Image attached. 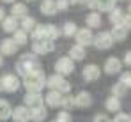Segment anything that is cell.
<instances>
[{
    "label": "cell",
    "instance_id": "1f68e13d",
    "mask_svg": "<svg viewBox=\"0 0 131 122\" xmlns=\"http://www.w3.org/2000/svg\"><path fill=\"white\" fill-rule=\"evenodd\" d=\"M36 27H37V21H36V18H32V16H27V18L21 20V28L25 32H32Z\"/></svg>",
    "mask_w": 131,
    "mask_h": 122
},
{
    "label": "cell",
    "instance_id": "7402d4cb",
    "mask_svg": "<svg viewBox=\"0 0 131 122\" xmlns=\"http://www.w3.org/2000/svg\"><path fill=\"white\" fill-rule=\"evenodd\" d=\"M69 57H71L74 62L83 60V59H85V48L80 46V44H73V46L69 48Z\"/></svg>",
    "mask_w": 131,
    "mask_h": 122
},
{
    "label": "cell",
    "instance_id": "5bb4252c",
    "mask_svg": "<svg viewBox=\"0 0 131 122\" xmlns=\"http://www.w3.org/2000/svg\"><path fill=\"white\" fill-rule=\"evenodd\" d=\"M44 103L50 108H59V106H62V94L59 90H50L44 96Z\"/></svg>",
    "mask_w": 131,
    "mask_h": 122
},
{
    "label": "cell",
    "instance_id": "7c38bea8",
    "mask_svg": "<svg viewBox=\"0 0 131 122\" xmlns=\"http://www.w3.org/2000/svg\"><path fill=\"white\" fill-rule=\"evenodd\" d=\"M14 122H28L32 119V112H30V108L28 106H16L14 110H13V117H11Z\"/></svg>",
    "mask_w": 131,
    "mask_h": 122
},
{
    "label": "cell",
    "instance_id": "bcb514c9",
    "mask_svg": "<svg viewBox=\"0 0 131 122\" xmlns=\"http://www.w3.org/2000/svg\"><path fill=\"white\" fill-rule=\"evenodd\" d=\"M129 13H131V0H129Z\"/></svg>",
    "mask_w": 131,
    "mask_h": 122
},
{
    "label": "cell",
    "instance_id": "f1b7e54d",
    "mask_svg": "<svg viewBox=\"0 0 131 122\" xmlns=\"http://www.w3.org/2000/svg\"><path fill=\"white\" fill-rule=\"evenodd\" d=\"M115 9V0H97V13H110Z\"/></svg>",
    "mask_w": 131,
    "mask_h": 122
},
{
    "label": "cell",
    "instance_id": "e0dca14e",
    "mask_svg": "<svg viewBox=\"0 0 131 122\" xmlns=\"http://www.w3.org/2000/svg\"><path fill=\"white\" fill-rule=\"evenodd\" d=\"M74 99H76V108H89L92 104V96H90V92H87V90L78 92L74 96Z\"/></svg>",
    "mask_w": 131,
    "mask_h": 122
},
{
    "label": "cell",
    "instance_id": "cb8c5ba5",
    "mask_svg": "<svg viewBox=\"0 0 131 122\" xmlns=\"http://www.w3.org/2000/svg\"><path fill=\"white\" fill-rule=\"evenodd\" d=\"M13 110L14 108H11V104L5 101V99H0V122L11 119L13 117Z\"/></svg>",
    "mask_w": 131,
    "mask_h": 122
},
{
    "label": "cell",
    "instance_id": "9a60e30c",
    "mask_svg": "<svg viewBox=\"0 0 131 122\" xmlns=\"http://www.w3.org/2000/svg\"><path fill=\"white\" fill-rule=\"evenodd\" d=\"M39 11L44 16H55L59 7H57V0H41L39 4Z\"/></svg>",
    "mask_w": 131,
    "mask_h": 122
},
{
    "label": "cell",
    "instance_id": "603a6c76",
    "mask_svg": "<svg viewBox=\"0 0 131 122\" xmlns=\"http://www.w3.org/2000/svg\"><path fill=\"white\" fill-rule=\"evenodd\" d=\"M124 11L121 9V7H115V9H112L110 11V16H108V20L112 25H122V21H124Z\"/></svg>",
    "mask_w": 131,
    "mask_h": 122
},
{
    "label": "cell",
    "instance_id": "44dd1931",
    "mask_svg": "<svg viewBox=\"0 0 131 122\" xmlns=\"http://www.w3.org/2000/svg\"><path fill=\"white\" fill-rule=\"evenodd\" d=\"M121 97H117V96H110L106 97V101H105V108L108 110L110 113H117L119 110H121Z\"/></svg>",
    "mask_w": 131,
    "mask_h": 122
},
{
    "label": "cell",
    "instance_id": "8fae6325",
    "mask_svg": "<svg viewBox=\"0 0 131 122\" xmlns=\"http://www.w3.org/2000/svg\"><path fill=\"white\" fill-rule=\"evenodd\" d=\"M18 42L14 39H11V37H5V39L0 41V53L2 55H5V57H11V55H14L16 51H18Z\"/></svg>",
    "mask_w": 131,
    "mask_h": 122
},
{
    "label": "cell",
    "instance_id": "7a4b0ae2",
    "mask_svg": "<svg viewBox=\"0 0 131 122\" xmlns=\"http://www.w3.org/2000/svg\"><path fill=\"white\" fill-rule=\"evenodd\" d=\"M46 81H48V78L44 76V73L41 71V73L25 76L23 81H21V85L25 87L27 92H41L44 87H46Z\"/></svg>",
    "mask_w": 131,
    "mask_h": 122
},
{
    "label": "cell",
    "instance_id": "30bf717a",
    "mask_svg": "<svg viewBox=\"0 0 131 122\" xmlns=\"http://www.w3.org/2000/svg\"><path fill=\"white\" fill-rule=\"evenodd\" d=\"M101 76V69L96 65V64H87L83 69H82V78L85 81H97Z\"/></svg>",
    "mask_w": 131,
    "mask_h": 122
},
{
    "label": "cell",
    "instance_id": "d6986e66",
    "mask_svg": "<svg viewBox=\"0 0 131 122\" xmlns=\"http://www.w3.org/2000/svg\"><path fill=\"white\" fill-rule=\"evenodd\" d=\"M110 34H112V37H113L115 42H122V41L126 39V36H128V28L124 25H113V28L110 30Z\"/></svg>",
    "mask_w": 131,
    "mask_h": 122
},
{
    "label": "cell",
    "instance_id": "e575fe53",
    "mask_svg": "<svg viewBox=\"0 0 131 122\" xmlns=\"http://www.w3.org/2000/svg\"><path fill=\"white\" fill-rule=\"evenodd\" d=\"M69 5H71V0H57V7H59V11H67Z\"/></svg>",
    "mask_w": 131,
    "mask_h": 122
},
{
    "label": "cell",
    "instance_id": "4316f807",
    "mask_svg": "<svg viewBox=\"0 0 131 122\" xmlns=\"http://www.w3.org/2000/svg\"><path fill=\"white\" fill-rule=\"evenodd\" d=\"M76 32H78V25L74 23V21H66L64 27H62V34H64L66 37H73V36H76Z\"/></svg>",
    "mask_w": 131,
    "mask_h": 122
},
{
    "label": "cell",
    "instance_id": "7dc6e473",
    "mask_svg": "<svg viewBox=\"0 0 131 122\" xmlns=\"http://www.w3.org/2000/svg\"><path fill=\"white\" fill-rule=\"evenodd\" d=\"M27 2H36V0H27Z\"/></svg>",
    "mask_w": 131,
    "mask_h": 122
},
{
    "label": "cell",
    "instance_id": "ac0fdd59",
    "mask_svg": "<svg viewBox=\"0 0 131 122\" xmlns=\"http://www.w3.org/2000/svg\"><path fill=\"white\" fill-rule=\"evenodd\" d=\"M101 13H97V11H90L87 14V18H85V25H87L89 28H99L101 27Z\"/></svg>",
    "mask_w": 131,
    "mask_h": 122
},
{
    "label": "cell",
    "instance_id": "8d00e7d4",
    "mask_svg": "<svg viewBox=\"0 0 131 122\" xmlns=\"http://www.w3.org/2000/svg\"><path fill=\"white\" fill-rule=\"evenodd\" d=\"M92 122H112V120H110L105 113H96L94 119H92Z\"/></svg>",
    "mask_w": 131,
    "mask_h": 122
},
{
    "label": "cell",
    "instance_id": "d6a6232c",
    "mask_svg": "<svg viewBox=\"0 0 131 122\" xmlns=\"http://www.w3.org/2000/svg\"><path fill=\"white\" fill-rule=\"evenodd\" d=\"M53 122H73V117H71V113H69L67 110H62V112L53 119Z\"/></svg>",
    "mask_w": 131,
    "mask_h": 122
},
{
    "label": "cell",
    "instance_id": "7bdbcfd3",
    "mask_svg": "<svg viewBox=\"0 0 131 122\" xmlns=\"http://www.w3.org/2000/svg\"><path fill=\"white\" fill-rule=\"evenodd\" d=\"M78 4H89V0H78Z\"/></svg>",
    "mask_w": 131,
    "mask_h": 122
},
{
    "label": "cell",
    "instance_id": "2e32d148",
    "mask_svg": "<svg viewBox=\"0 0 131 122\" xmlns=\"http://www.w3.org/2000/svg\"><path fill=\"white\" fill-rule=\"evenodd\" d=\"M11 16H14V18H18V20L27 18V16H28V7H27V4H23V2L13 4V5H11Z\"/></svg>",
    "mask_w": 131,
    "mask_h": 122
},
{
    "label": "cell",
    "instance_id": "83f0119b",
    "mask_svg": "<svg viewBox=\"0 0 131 122\" xmlns=\"http://www.w3.org/2000/svg\"><path fill=\"white\" fill-rule=\"evenodd\" d=\"M13 39L18 42V46H25L28 42V32H25L23 28H18L14 34H13Z\"/></svg>",
    "mask_w": 131,
    "mask_h": 122
},
{
    "label": "cell",
    "instance_id": "4dcf8cb0",
    "mask_svg": "<svg viewBox=\"0 0 131 122\" xmlns=\"http://www.w3.org/2000/svg\"><path fill=\"white\" fill-rule=\"evenodd\" d=\"M126 92H128V85H124L122 81H117V83L112 87V96L122 97V96H126Z\"/></svg>",
    "mask_w": 131,
    "mask_h": 122
},
{
    "label": "cell",
    "instance_id": "b9f144b4",
    "mask_svg": "<svg viewBox=\"0 0 131 122\" xmlns=\"http://www.w3.org/2000/svg\"><path fill=\"white\" fill-rule=\"evenodd\" d=\"M2 2H4V4H11V5L16 4V0H2Z\"/></svg>",
    "mask_w": 131,
    "mask_h": 122
},
{
    "label": "cell",
    "instance_id": "ba28073f",
    "mask_svg": "<svg viewBox=\"0 0 131 122\" xmlns=\"http://www.w3.org/2000/svg\"><path fill=\"white\" fill-rule=\"evenodd\" d=\"M55 50V42L53 41H34L32 42V53L36 55H46V53H51Z\"/></svg>",
    "mask_w": 131,
    "mask_h": 122
},
{
    "label": "cell",
    "instance_id": "f546056e",
    "mask_svg": "<svg viewBox=\"0 0 131 122\" xmlns=\"http://www.w3.org/2000/svg\"><path fill=\"white\" fill-rule=\"evenodd\" d=\"M30 36H32L34 41H44L46 39V27H44V25H37V27L30 32Z\"/></svg>",
    "mask_w": 131,
    "mask_h": 122
},
{
    "label": "cell",
    "instance_id": "d4e9b609",
    "mask_svg": "<svg viewBox=\"0 0 131 122\" xmlns=\"http://www.w3.org/2000/svg\"><path fill=\"white\" fill-rule=\"evenodd\" d=\"M32 120L34 122H44V119L48 117V110L44 108V104L37 106V108H32Z\"/></svg>",
    "mask_w": 131,
    "mask_h": 122
},
{
    "label": "cell",
    "instance_id": "f35d334b",
    "mask_svg": "<svg viewBox=\"0 0 131 122\" xmlns=\"http://www.w3.org/2000/svg\"><path fill=\"white\" fill-rule=\"evenodd\" d=\"M122 25H124V27H126L128 30H131V13L124 16V21H122Z\"/></svg>",
    "mask_w": 131,
    "mask_h": 122
},
{
    "label": "cell",
    "instance_id": "5b68a950",
    "mask_svg": "<svg viewBox=\"0 0 131 122\" xmlns=\"http://www.w3.org/2000/svg\"><path fill=\"white\" fill-rule=\"evenodd\" d=\"M113 37H112V34L110 32H105V30H101V32H97L96 34V37H94V46L97 48V50H108L113 46Z\"/></svg>",
    "mask_w": 131,
    "mask_h": 122
},
{
    "label": "cell",
    "instance_id": "836d02e7",
    "mask_svg": "<svg viewBox=\"0 0 131 122\" xmlns=\"http://www.w3.org/2000/svg\"><path fill=\"white\" fill-rule=\"evenodd\" d=\"M73 106H76V99L73 97V96H66V97H62V108L64 110H71Z\"/></svg>",
    "mask_w": 131,
    "mask_h": 122
},
{
    "label": "cell",
    "instance_id": "277c9868",
    "mask_svg": "<svg viewBox=\"0 0 131 122\" xmlns=\"http://www.w3.org/2000/svg\"><path fill=\"white\" fill-rule=\"evenodd\" d=\"M53 67H55V73L57 74L67 76V74H73V71H74V60L69 55L67 57H60V59H57Z\"/></svg>",
    "mask_w": 131,
    "mask_h": 122
},
{
    "label": "cell",
    "instance_id": "d590c367",
    "mask_svg": "<svg viewBox=\"0 0 131 122\" xmlns=\"http://www.w3.org/2000/svg\"><path fill=\"white\" fill-rule=\"evenodd\" d=\"M112 122H131V117H129V115H126V113H117L115 119H113Z\"/></svg>",
    "mask_w": 131,
    "mask_h": 122
},
{
    "label": "cell",
    "instance_id": "3957f363",
    "mask_svg": "<svg viewBox=\"0 0 131 122\" xmlns=\"http://www.w3.org/2000/svg\"><path fill=\"white\" fill-rule=\"evenodd\" d=\"M46 87L50 88V90H59L60 94H67L69 90H71V83L66 80L62 74H51V76H48V81H46Z\"/></svg>",
    "mask_w": 131,
    "mask_h": 122
},
{
    "label": "cell",
    "instance_id": "8992f818",
    "mask_svg": "<svg viewBox=\"0 0 131 122\" xmlns=\"http://www.w3.org/2000/svg\"><path fill=\"white\" fill-rule=\"evenodd\" d=\"M94 34H92V28H78V32H76V36H74V39H76V44H80V46H90V44H94Z\"/></svg>",
    "mask_w": 131,
    "mask_h": 122
},
{
    "label": "cell",
    "instance_id": "60d3db41",
    "mask_svg": "<svg viewBox=\"0 0 131 122\" xmlns=\"http://www.w3.org/2000/svg\"><path fill=\"white\" fill-rule=\"evenodd\" d=\"M5 18H7V16H5V11H4V9L0 7V23H2V21L5 20Z\"/></svg>",
    "mask_w": 131,
    "mask_h": 122
},
{
    "label": "cell",
    "instance_id": "4fadbf2b",
    "mask_svg": "<svg viewBox=\"0 0 131 122\" xmlns=\"http://www.w3.org/2000/svg\"><path fill=\"white\" fill-rule=\"evenodd\" d=\"M23 103H25V106H28V108L32 110V108L41 106L44 103V97L39 92H27V94L23 96Z\"/></svg>",
    "mask_w": 131,
    "mask_h": 122
},
{
    "label": "cell",
    "instance_id": "6da1fadb",
    "mask_svg": "<svg viewBox=\"0 0 131 122\" xmlns=\"http://www.w3.org/2000/svg\"><path fill=\"white\" fill-rule=\"evenodd\" d=\"M41 64L37 60L36 53H23L16 62V74H20L21 78L28 76V74H36L41 73Z\"/></svg>",
    "mask_w": 131,
    "mask_h": 122
},
{
    "label": "cell",
    "instance_id": "ffe728a7",
    "mask_svg": "<svg viewBox=\"0 0 131 122\" xmlns=\"http://www.w3.org/2000/svg\"><path fill=\"white\" fill-rule=\"evenodd\" d=\"M18 18H14V16H7L5 20L2 21V30L4 32H7V34H14L16 30H18Z\"/></svg>",
    "mask_w": 131,
    "mask_h": 122
},
{
    "label": "cell",
    "instance_id": "74e56055",
    "mask_svg": "<svg viewBox=\"0 0 131 122\" xmlns=\"http://www.w3.org/2000/svg\"><path fill=\"white\" fill-rule=\"evenodd\" d=\"M121 81L124 83V85H128L131 88V73H124L122 76H121Z\"/></svg>",
    "mask_w": 131,
    "mask_h": 122
},
{
    "label": "cell",
    "instance_id": "ab89813d",
    "mask_svg": "<svg viewBox=\"0 0 131 122\" xmlns=\"http://www.w3.org/2000/svg\"><path fill=\"white\" fill-rule=\"evenodd\" d=\"M124 64H126L128 67H131V50L124 53Z\"/></svg>",
    "mask_w": 131,
    "mask_h": 122
},
{
    "label": "cell",
    "instance_id": "52a82bcc",
    "mask_svg": "<svg viewBox=\"0 0 131 122\" xmlns=\"http://www.w3.org/2000/svg\"><path fill=\"white\" fill-rule=\"evenodd\" d=\"M2 85H4V90L5 92H18V88L21 87V81L16 74L13 73H7L2 76Z\"/></svg>",
    "mask_w": 131,
    "mask_h": 122
},
{
    "label": "cell",
    "instance_id": "ee69618b",
    "mask_svg": "<svg viewBox=\"0 0 131 122\" xmlns=\"http://www.w3.org/2000/svg\"><path fill=\"white\" fill-rule=\"evenodd\" d=\"M2 64H4V59H2V53H0V67H2Z\"/></svg>",
    "mask_w": 131,
    "mask_h": 122
},
{
    "label": "cell",
    "instance_id": "f6af8a7d",
    "mask_svg": "<svg viewBox=\"0 0 131 122\" xmlns=\"http://www.w3.org/2000/svg\"><path fill=\"white\" fill-rule=\"evenodd\" d=\"M0 90H4V85H2V78H0Z\"/></svg>",
    "mask_w": 131,
    "mask_h": 122
},
{
    "label": "cell",
    "instance_id": "9c48e42d",
    "mask_svg": "<svg viewBox=\"0 0 131 122\" xmlns=\"http://www.w3.org/2000/svg\"><path fill=\"white\" fill-rule=\"evenodd\" d=\"M103 71L110 74V76H113V74H119L121 71H122V62L119 60L117 57H108L105 64H103Z\"/></svg>",
    "mask_w": 131,
    "mask_h": 122
},
{
    "label": "cell",
    "instance_id": "484cf974",
    "mask_svg": "<svg viewBox=\"0 0 131 122\" xmlns=\"http://www.w3.org/2000/svg\"><path fill=\"white\" fill-rule=\"evenodd\" d=\"M44 27H46V39H48V41L59 39V36L62 34V30H60L57 25H53V23H46Z\"/></svg>",
    "mask_w": 131,
    "mask_h": 122
}]
</instances>
